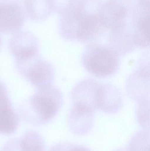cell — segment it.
<instances>
[{"mask_svg":"<svg viewBox=\"0 0 150 151\" xmlns=\"http://www.w3.org/2000/svg\"><path fill=\"white\" fill-rule=\"evenodd\" d=\"M49 151H92L82 145L69 142H60L52 146Z\"/></svg>","mask_w":150,"mask_h":151,"instance_id":"obj_9","label":"cell"},{"mask_svg":"<svg viewBox=\"0 0 150 151\" xmlns=\"http://www.w3.org/2000/svg\"><path fill=\"white\" fill-rule=\"evenodd\" d=\"M128 151H150L149 132H137L129 141Z\"/></svg>","mask_w":150,"mask_h":151,"instance_id":"obj_8","label":"cell"},{"mask_svg":"<svg viewBox=\"0 0 150 151\" xmlns=\"http://www.w3.org/2000/svg\"><path fill=\"white\" fill-rule=\"evenodd\" d=\"M1 151H21L19 146V139L10 140L4 145Z\"/></svg>","mask_w":150,"mask_h":151,"instance_id":"obj_10","label":"cell"},{"mask_svg":"<svg viewBox=\"0 0 150 151\" xmlns=\"http://www.w3.org/2000/svg\"><path fill=\"white\" fill-rule=\"evenodd\" d=\"M18 71L28 82L38 88L51 84L54 76L52 65L38 56L24 62H16Z\"/></svg>","mask_w":150,"mask_h":151,"instance_id":"obj_3","label":"cell"},{"mask_svg":"<svg viewBox=\"0 0 150 151\" xmlns=\"http://www.w3.org/2000/svg\"><path fill=\"white\" fill-rule=\"evenodd\" d=\"M38 45L34 35L27 32H20L10 38L8 46L16 62H24L38 56Z\"/></svg>","mask_w":150,"mask_h":151,"instance_id":"obj_4","label":"cell"},{"mask_svg":"<svg viewBox=\"0 0 150 151\" xmlns=\"http://www.w3.org/2000/svg\"><path fill=\"white\" fill-rule=\"evenodd\" d=\"M19 118L8 96L0 98V134L10 135L18 127Z\"/></svg>","mask_w":150,"mask_h":151,"instance_id":"obj_6","label":"cell"},{"mask_svg":"<svg viewBox=\"0 0 150 151\" xmlns=\"http://www.w3.org/2000/svg\"><path fill=\"white\" fill-rule=\"evenodd\" d=\"M24 19V12L19 3L0 1V33L16 32L23 26Z\"/></svg>","mask_w":150,"mask_h":151,"instance_id":"obj_5","label":"cell"},{"mask_svg":"<svg viewBox=\"0 0 150 151\" xmlns=\"http://www.w3.org/2000/svg\"><path fill=\"white\" fill-rule=\"evenodd\" d=\"M82 62L84 67L92 75L107 77L118 71L119 55L114 47L92 44L88 46L84 52Z\"/></svg>","mask_w":150,"mask_h":151,"instance_id":"obj_2","label":"cell"},{"mask_svg":"<svg viewBox=\"0 0 150 151\" xmlns=\"http://www.w3.org/2000/svg\"><path fill=\"white\" fill-rule=\"evenodd\" d=\"M115 151H128L127 149H120Z\"/></svg>","mask_w":150,"mask_h":151,"instance_id":"obj_11","label":"cell"},{"mask_svg":"<svg viewBox=\"0 0 150 151\" xmlns=\"http://www.w3.org/2000/svg\"><path fill=\"white\" fill-rule=\"evenodd\" d=\"M21 151H45V145L42 137L34 130L26 132L19 139Z\"/></svg>","mask_w":150,"mask_h":151,"instance_id":"obj_7","label":"cell"},{"mask_svg":"<svg viewBox=\"0 0 150 151\" xmlns=\"http://www.w3.org/2000/svg\"><path fill=\"white\" fill-rule=\"evenodd\" d=\"M1 36H0V47H1Z\"/></svg>","mask_w":150,"mask_h":151,"instance_id":"obj_12","label":"cell"},{"mask_svg":"<svg viewBox=\"0 0 150 151\" xmlns=\"http://www.w3.org/2000/svg\"><path fill=\"white\" fill-rule=\"evenodd\" d=\"M60 91L52 84L38 88L36 92L22 106L21 115L26 121L43 125L52 120L62 104Z\"/></svg>","mask_w":150,"mask_h":151,"instance_id":"obj_1","label":"cell"}]
</instances>
